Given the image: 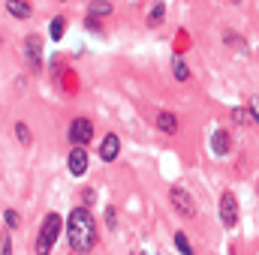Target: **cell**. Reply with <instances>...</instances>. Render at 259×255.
Here are the masks:
<instances>
[{
	"label": "cell",
	"mask_w": 259,
	"mask_h": 255,
	"mask_svg": "<svg viewBox=\"0 0 259 255\" xmlns=\"http://www.w3.org/2000/svg\"><path fill=\"white\" fill-rule=\"evenodd\" d=\"M169 201H172V207H175L184 219H193L196 210H199L196 201H193V195L184 189V186H172V189H169Z\"/></svg>",
	"instance_id": "3957f363"
},
{
	"label": "cell",
	"mask_w": 259,
	"mask_h": 255,
	"mask_svg": "<svg viewBox=\"0 0 259 255\" xmlns=\"http://www.w3.org/2000/svg\"><path fill=\"white\" fill-rule=\"evenodd\" d=\"M118 153H121V138H118L115 132H109V135L100 141V159H103V162H115Z\"/></svg>",
	"instance_id": "ba28073f"
},
{
	"label": "cell",
	"mask_w": 259,
	"mask_h": 255,
	"mask_svg": "<svg viewBox=\"0 0 259 255\" xmlns=\"http://www.w3.org/2000/svg\"><path fill=\"white\" fill-rule=\"evenodd\" d=\"M3 219H6V225H9V228H18V213H15V210H6V213H3Z\"/></svg>",
	"instance_id": "d6986e66"
},
{
	"label": "cell",
	"mask_w": 259,
	"mask_h": 255,
	"mask_svg": "<svg viewBox=\"0 0 259 255\" xmlns=\"http://www.w3.org/2000/svg\"><path fill=\"white\" fill-rule=\"evenodd\" d=\"M172 75H175L178 81H187V78H190V69H187V63H184L181 57H172Z\"/></svg>",
	"instance_id": "9a60e30c"
},
{
	"label": "cell",
	"mask_w": 259,
	"mask_h": 255,
	"mask_svg": "<svg viewBox=\"0 0 259 255\" xmlns=\"http://www.w3.org/2000/svg\"><path fill=\"white\" fill-rule=\"evenodd\" d=\"M88 27H91L94 33H103V27H100V21H97V15H88Z\"/></svg>",
	"instance_id": "ffe728a7"
},
{
	"label": "cell",
	"mask_w": 259,
	"mask_h": 255,
	"mask_svg": "<svg viewBox=\"0 0 259 255\" xmlns=\"http://www.w3.org/2000/svg\"><path fill=\"white\" fill-rule=\"evenodd\" d=\"M15 138H18L21 144H30V141H33V135H30L27 123H15Z\"/></svg>",
	"instance_id": "e0dca14e"
},
{
	"label": "cell",
	"mask_w": 259,
	"mask_h": 255,
	"mask_svg": "<svg viewBox=\"0 0 259 255\" xmlns=\"http://www.w3.org/2000/svg\"><path fill=\"white\" fill-rule=\"evenodd\" d=\"M88 12L97 15V18H106V15H112V3H109V0H94V3L88 6Z\"/></svg>",
	"instance_id": "7c38bea8"
},
{
	"label": "cell",
	"mask_w": 259,
	"mask_h": 255,
	"mask_svg": "<svg viewBox=\"0 0 259 255\" xmlns=\"http://www.w3.org/2000/svg\"><path fill=\"white\" fill-rule=\"evenodd\" d=\"M66 237H69V249L72 252H91L100 240V228L97 219L91 216L88 207H75L66 219Z\"/></svg>",
	"instance_id": "6da1fadb"
},
{
	"label": "cell",
	"mask_w": 259,
	"mask_h": 255,
	"mask_svg": "<svg viewBox=\"0 0 259 255\" xmlns=\"http://www.w3.org/2000/svg\"><path fill=\"white\" fill-rule=\"evenodd\" d=\"M175 246H178V252H184V255H190V252H193V246H190V240H187V237H184L181 231L175 234Z\"/></svg>",
	"instance_id": "ac0fdd59"
},
{
	"label": "cell",
	"mask_w": 259,
	"mask_h": 255,
	"mask_svg": "<svg viewBox=\"0 0 259 255\" xmlns=\"http://www.w3.org/2000/svg\"><path fill=\"white\" fill-rule=\"evenodd\" d=\"M66 168L72 177H81L88 171V153H84V144H72L69 156H66Z\"/></svg>",
	"instance_id": "8992f818"
},
{
	"label": "cell",
	"mask_w": 259,
	"mask_h": 255,
	"mask_svg": "<svg viewBox=\"0 0 259 255\" xmlns=\"http://www.w3.org/2000/svg\"><path fill=\"white\" fill-rule=\"evenodd\" d=\"M217 210H220V222H223V228H235V225H238V198H235L232 192H223V195H220Z\"/></svg>",
	"instance_id": "277c9868"
},
{
	"label": "cell",
	"mask_w": 259,
	"mask_h": 255,
	"mask_svg": "<svg viewBox=\"0 0 259 255\" xmlns=\"http://www.w3.org/2000/svg\"><path fill=\"white\" fill-rule=\"evenodd\" d=\"M229 147H232L229 132H226V129H217V132L211 135V150H214L217 156H226V153H229Z\"/></svg>",
	"instance_id": "9c48e42d"
},
{
	"label": "cell",
	"mask_w": 259,
	"mask_h": 255,
	"mask_svg": "<svg viewBox=\"0 0 259 255\" xmlns=\"http://www.w3.org/2000/svg\"><path fill=\"white\" fill-rule=\"evenodd\" d=\"M69 141L72 144H88L91 138H94V123L88 120V117H75L72 123H69Z\"/></svg>",
	"instance_id": "5b68a950"
},
{
	"label": "cell",
	"mask_w": 259,
	"mask_h": 255,
	"mask_svg": "<svg viewBox=\"0 0 259 255\" xmlns=\"http://www.w3.org/2000/svg\"><path fill=\"white\" fill-rule=\"evenodd\" d=\"M115 222H118V216H115V207H109V210H106V225H109V228H115Z\"/></svg>",
	"instance_id": "44dd1931"
},
{
	"label": "cell",
	"mask_w": 259,
	"mask_h": 255,
	"mask_svg": "<svg viewBox=\"0 0 259 255\" xmlns=\"http://www.w3.org/2000/svg\"><path fill=\"white\" fill-rule=\"evenodd\" d=\"M24 54H27L30 69H33V72H39V69H42V36L30 33V36H27V42H24Z\"/></svg>",
	"instance_id": "52a82bcc"
},
{
	"label": "cell",
	"mask_w": 259,
	"mask_h": 255,
	"mask_svg": "<svg viewBox=\"0 0 259 255\" xmlns=\"http://www.w3.org/2000/svg\"><path fill=\"white\" fill-rule=\"evenodd\" d=\"M157 129L166 132V135H175V132H178V117H175L172 111H160V114H157Z\"/></svg>",
	"instance_id": "30bf717a"
},
{
	"label": "cell",
	"mask_w": 259,
	"mask_h": 255,
	"mask_svg": "<svg viewBox=\"0 0 259 255\" xmlns=\"http://www.w3.org/2000/svg\"><path fill=\"white\" fill-rule=\"evenodd\" d=\"M6 12L12 18H27L30 15V3H24V0H6Z\"/></svg>",
	"instance_id": "8fae6325"
},
{
	"label": "cell",
	"mask_w": 259,
	"mask_h": 255,
	"mask_svg": "<svg viewBox=\"0 0 259 255\" xmlns=\"http://www.w3.org/2000/svg\"><path fill=\"white\" fill-rule=\"evenodd\" d=\"M61 228H64L61 213H49V216L42 219L39 234H36V252H52L55 243H58V237H61Z\"/></svg>",
	"instance_id": "7a4b0ae2"
},
{
	"label": "cell",
	"mask_w": 259,
	"mask_h": 255,
	"mask_svg": "<svg viewBox=\"0 0 259 255\" xmlns=\"http://www.w3.org/2000/svg\"><path fill=\"white\" fill-rule=\"evenodd\" d=\"M250 114L256 117V123H259V99H250Z\"/></svg>",
	"instance_id": "cb8c5ba5"
},
{
	"label": "cell",
	"mask_w": 259,
	"mask_h": 255,
	"mask_svg": "<svg viewBox=\"0 0 259 255\" xmlns=\"http://www.w3.org/2000/svg\"><path fill=\"white\" fill-rule=\"evenodd\" d=\"M163 15H166V6H163V0H160V3H154V9H151V15H148V27H160V24H163Z\"/></svg>",
	"instance_id": "4fadbf2b"
},
{
	"label": "cell",
	"mask_w": 259,
	"mask_h": 255,
	"mask_svg": "<svg viewBox=\"0 0 259 255\" xmlns=\"http://www.w3.org/2000/svg\"><path fill=\"white\" fill-rule=\"evenodd\" d=\"M0 249H3V252H12V240H9V234H3V240H0Z\"/></svg>",
	"instance_id": "603a6c76"
},
{
	"label": "cell",
	"mask_w": 259,
	"mask_h": 255,
	"mask_svg": "<svg viewBox=\"0 0 259 255\" xmlns=\"http://www.w3.org/2000/svg\"><path fill=\"white\" fill-rule=\"evenodd\" d=\"M250 120V108H244V105H238V108H232V123H247Z\"/></svg>",
	"instance_id": "2e32d148"
},
{
	"label": "cell",
	"mask_w": 259,
	"mask_h": 255,
	"mask_svg": "<svg viewBox=\"0 0 259 255\" xmlns=\"http://www.w3.org/2000/svg\"><path fill=\"white\" fill-rule=\"evenodd\" d=\"M226 45H241V39H238V33H232V30H229V33H226Z\"/></svg>",
	"instance_id": "7402d4cb"
},
{
	"label": "cell",
	"mask_w": 259,
	"mask_h": 255,
	"mask_svg": "<svg viewBox=\"0 0 259 255\" xmlns=\"http://www.w3.org/2000/svg\"><path fill=\"white\" fill-rule=\"evenodd\" d=\"M64 30H66V21L61 18V15H55V18H52V24H49L52 39H55V42H58V39H64Z\"/></svg>",
	"instance_id": "5bb4252c"
}]
</instances>
